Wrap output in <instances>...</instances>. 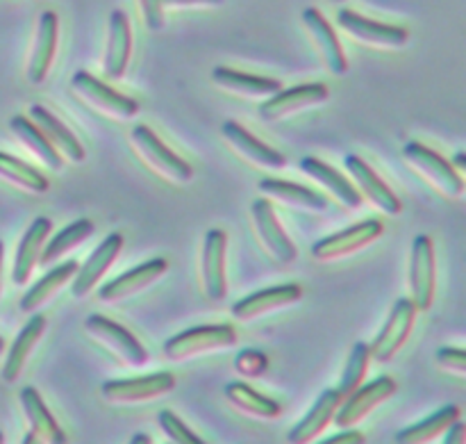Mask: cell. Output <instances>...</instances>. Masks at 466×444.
Masks as SVG:
<instances>
[{"label":"cell","instance_id":"cell-50","mask_svg":"<svg viewBox=\"0 0 466 444\" xmlns=\"http://www.w3.org/2000/svg\"><path fill=\"white\" fill-rule=\"evenodd\" d=\"M0 444H5V436H3V433H0Z\"/></svg>","mask_w":466,"mask_h":444},{"label":"cell","instance_id":"cell-2","mask_svg":"<svg viewBox=\"0 0 466 444\" xmlns=\"http://www.w3.org/2000/svg\"><path fill=\"white\" fill-rule=\"evenodd\" d=\"M177 378L171 372H157L146 374V377L135 378H114V381L103 383L100 395L109 404H144V401H153L157 397L168 395L176 390Z\"/></svg>","mask_w":466,"mask_h":444},{"label":"cell","instance_id":"cell-47","mask_svg":"<svg viewBox=\"0 0 466 444\" xmlns=\"http://www.w3.org/2000/svg\"><path fill=\"white\" fill-rule=\"evenodd\" d=\"M464 160H466V158H464V153H458V158H455V164H453V167L462 169V167H464V164H466V162H464Z\"/></svg>","mask_w":466,"mask_h":444},{"label":"cell","instance_id":"cell-18","mask_svg":"<svg viewBox=\"0 0 466 444\" xmlns=\"http://www.w3.org/2000/svg\"><path fill=\"white\" fill-rule=\"evenodd\" d=\"M300 299H303V287H300L299 283H287V285L258 290L255 294L237 301V304L232 305V315H235V319H239V322H250V319L262 317V315L271 313V310L299 304Z\"/></svg>","mask_w":466,"mask_h":444},{"label":"cell","instance_id":"cell-6","mask_svg":"<svg viewBox=\"0 0 466 444\" xmlns=\"http://www.w3.org/2000/svg\"><path fill=\"white\" fill-rule=\"evenodd\" d=\"M71 89L82 100H86L91 108L100 109L114 119H132L139 114V103L135 98L112 89L103 80L91 76L89 71H76V76L71 77Z\"/></svg>","mask_w":466,"mask_h":444},{"label":"cell","instance_id":"cell-49","mask_svg":"<svg viewBox=\"0 0 466 444\" xmlns=\"http://www.w3.org/2000/svg\"><path fill=\"white\" fill-rule=\"evenodd\" d=\"M3 351H5V340H3V337H0V354H3Z\"/></svg>","mask_w":466,"mask_h":444},{"label":"cell","instance_id":"cell-16","mask_svg":"<svg viewBox=\"0 0 466 444\" xmlns=\"http://www.w3.org/2000/svg\"><path fill=\"white\" fill-rule=\"evenodd\" d=\"M168 263L164 258H153L141 263L139 267H132L130 272L121 274L114 281L105 283L98 290V299L103 304H114V301L127 299V296L137 294V292L146 290L148 285H153L157 278H162L167 274Z\"/></svg>","mask_w":466,"mask_h":444},{"label":"cell","instance_id":"cell-20","mask_svg":"<svg viewBox=\"0 0 466 444\" xmlns=\"http://www.w3.org/2000/svg\"><path fill=\"white\" fill-rule=\"evenodd\" d=\"M57 36H59V18L55 12H41L39 23H36V39L35 50L27 64V80L32 85H41L48 77L50 67H53L55 53H57Z\"/></svg>","mask_w":466,"mask_h":444},{"label":"cell","instance_id":"cell-17","mask_svg":"<svg viewBox=\"0 0 466 444\" xmlns=\"http://www.w3.org/2000/svg\"><path fill=\"white\" fill-rule=\"evenodd\" d=\"M303 23L309 30V35H312L314 44H317L328 71H330L332 76H346V71H349V59H346L339 36H337L330 21H328L317 7H308L303 9Z\"/></svg>","mask_w":466,"mask_h":444},{"label":"cell","instance_id":"cell-26","mask_svg":"<svg viewBox=\"0 0 466 444\" xmlns=\"http://www.w3.org/2000/svg\"><path fill=\"white\" fill-rule=\"evenodd\" d=\"M267 199H276L280 203L289 205L296 210H308V212H326L328 201L319 191L309 190V187L296 185V182L282 181V178H262L258 185Z\"/></svg>","mask_w":466,"mask_h":444},{"label":"cell","instance_id":"cell-3","mask_svg":"<svg viewBox=\"0 0 466 444\" xmlns=\"http://www.w3.org/2000/svg\"><path fill=\"white\" fill-rule=\"evenodd\" d=\"M85 331L89 333L94 340H98L100 345L107 346L114 356L123 360L130 367H144L148 363V351L135 337V333L127 331L121 324L112 322L109 317L103 315H89L85 322Z\"/></svg>","mask_w":466,"mask_h":444},{"label":"cell","instance_id":"cell-13","mask_svg":"<svg viewBox=\"0 0 466 444\" xmlns=\"http://www.w3.org/2000/svg\"><path fill=\"white\" fill-rule=\"evenodd\" d=\"M123 244H126V240H123L121 232H109V235L96 246L94 253L86 258V263L82 264V267H77L71 285V292L76 299H82V296H86L91 290L98 287L100 278L105 276V272L112 267L114 260L121 253Z\"/></svg>","mask_w":466,"mask_h":444},{"label":"cell","instance_id":"cell-48","mask_svg":"<svg viewBox=\"0 0 466 444\" xmlns=\"http://www.w3.org/2000/svg\"><path fill=\"white\" fill-rule=\"evenodd\" d=\"M3 253L5 249H3V242H0V274H3Z\"/></svg>","mask_w":466,"mask_h":444},{"label":"cell","instance_id":"cell-32","mask_svg":"<svg viewBox=\"0 0 466 444\" xmlns=\"http://www.w3.org/2000/svg\"><path fill=\"white\" fill-rule=\"evenodd\" d=\"M77 267H80V264H77L76 260H66V263L57 264V267L50 269L48 274H44V276L21 296V304L18 305H21L23 313H35V310H39L46 301L53 299V296L76 276Z\"/></svg>","mask_w":466,"mask_h":444},{"label":"cell","instance_id":"cell-5","mask_svg":"<svg viewBox=\"0 0 466 444\" xmlns=\"http://www.w3.org/2000/svg\"><path fill=\"white\" fill-rule=\"evenodd\" d=\"M417 313L419 310L412 299L396 301L390 317H387L385 326H382V331L378 333L373 345H369L371 360H376V363H390V360H394V356L403 349V345L410 340V336H412Z\"/></svg>","mask_w":466,"mask_h":444},{"label":"cell","instance_id":"cell-28","mask_svg":"<svg viewBox=\"0 0 466 444\" xmlns=\"http://www.w3.org/2000/svg\"><path fill=\"white\" fill-rule=\"evenodd\" d=\"M30 119L41 128V132L48 137V141L59 150V155H66L76 164L85 162V146L80 144V139L48 108H44V105H32Z\"/></svg>","mask_w":466,"mask_h":444},{"label":"cell","instance_id":"cell-1","mask_svg":"<svg viewBox=\"0 0 466 444\" xmlns=\"http://www.w3.org/2000/svg\"><path fill=\"white\" fill-rule=\"evenodd\" d=\"M237 342V331L230 324H212V326H196L168 337L164 345V356L168 360H187L196 356L212 354L228 349Z\"/></svg>","mask_w":466,"mask_h":444},{"label":"cell","instance_id":"cell-36","mask_svg":"<svg viewBox=\"0 0 466 444\" xmlns=\"http://www.w3.org/2000/svg\"><path fill=\"white\" fill-rule=\"evenodd\" d=\"M0 176H3L5 181L14 182V185L23 187V190L32 191V194H44L50 187V182L46 181L44 173L36 171L35 167H30V164L23 162V160L14 158V155L3 153V150H0Z\"/></svg>","mask_w":466,"mask_h":444},{"label":"cell","instance_id":"cell-35","mask_svg":"<svg viewBox=\"0 0 466 444\" xmlns=\"http://www.w3.org/2000/svg\"><path fill=\"white\" fill-rule=\"evenodd\" d=\"M94 228L96 226L91 219H77V222L68 223V226L62 228L57 235H53L50 240H46V246L41 249L36 264H41V267H48V264L57 263L64 253H68V251H73L76 246H80L85 240H89V237L94 235Z\"/></svg>","mask_w":466,"mask_h":444},{"label":"cell","instance_id":"cell-19","mask_svg":"<svg viewBox=\"0 0 466 444\" xmlns=\"http://www.w3.org/2000/svg\"><path fill=\"white\" fill-rule=\"evenodd\" d=\"M344 164L350 176H353V181L358 182L360 190H362L364 199L371 201L378 210H382L385 214H391V217L403 210V203L394 194V190L362 158H358V155H346Z\"/></svg>","mask_w":466,"mask_h":444},{"label":"cell","instance_id":"cell-38","mask_svg":"<svg viewBox=\"0 0 466 444\" xmlns=\"http://www.w3.org/2000/svg\"><path fill=\"white\" fill-rule=\"evenodd\" d=\"M157 424L159 429H162L164 436L171 440V444H208L205 440H200V438L196 436L176 413H171V410H162V413L157 415Z\"/></svg>","mask_w":466,"mask_h":444},{"label":"cell","instance_id":"cell-45","mask_svg":"<svg viewBox=\"0 0 466 444\" xmlns=\"http://www.w3.org/2000/svg\"><path fill=\"white\" fill-rule=\"evenodd\" d=\"M127 444H153V440H150V436H146V433H137V436L130 438Z\"/></svg>","mask_w":466,"mask_h":444},{"label":"cell","instance_id":"cell-10","mask_svg":"<svg viewBox=\"0 0 466 444\" xmlns=\"http://www.w3.org/2000/svg\"><path fill=\"white\" fill-rule=\"evenodd\" d=\"M435 242L431 235H419L410 255V287L417 310H431L435 304Z\"/></svg>","mask_w":466,"mask_h":444},{"label":"cell","instance_id":"cell-14","mask_svg":"<svg viewBox=\"0 0 466 444\" xmlns=\"http://www.w3.org/2000/svg\"><path fill=\"white\" fill-rule=\"evenodd\" d=\"M226 251H228V235L221 228H212L205 235L203 244V285L205 294L209 301L218 304L226 299L228 278H226Z\"/></svg>","mask_w":466,"mask_h":444},{"label":"cell","instance_id":"cell-25","mask_svg":"<svg viewBox=\"0 0 466 444\" xmlns=\"http://www.w3.org/2000/svg\"><path fill=\"white\" fill-rule=\"evenodd\" d=\"M50 231H53V222L48 217H36L25 231L16 249V260H14L12 269V281L16 285H25L30 281V274L35 272L36 260H39V253L44 249L46 240H48Z\"/></svg>","mask_w":466,"mask_h":444},{"label":"cell","instance_id":"cell-40","mask_svg":"<svg viewBox=\"0 0 466 444\" xmlns=\"http://www.w3.org/2000/svg\"><path fill=\"white\" fill-rule=\"evenodd\" d=\"M437 365H440L441 369H446V372L464 377L466 374V354L462 349L446 346V349L437 351Z\"/></svg>","mask_w":466,"mask_h":444},{"label":"cell","instance_id":"cell-11","mask_svg":"<svg viewBox=\"0 0 466 444\" xmlns=\"http://www.w3.org/2000/svg\"><path fill=\"white\" fill-rule=\"evenodd\" d=\"M328 96H330V91H328V87L323 82H308V85H296L289 87V89H280L259 105V119L267 123L280 121V119L291 117V114L300 112V109L326 103Z\"/></svg>","mask_w":466,"mask_h":444},{"label":"cell","instance_id":"cell-46","mask_svg":"<svg viewBox=\"0 0 466 444\" xmlns=\"http://www.w3.org/2000/svg\"><path fill=\"white\" fill-rule=\"evenodd\" d=\"M21 444H44V442H41L39 438L35 436V433H27V436L23 438V442H21Z\"/></svg>","mask_w":466,"mask_h":444},{"label":"cell","instance_id":"cell-7","mask_svg":"<svg viewBox=\"0 0 466 444\" xmlns=\"http://www.w3.org/2000/svg\"><path fill=\"white\" fill-rule=\"evenodd\" d=\"M403 155L414 169H419V171H421L437 190L444 191L446 196L460 199V196L464 194L462 176H460L458 169H455L449 160L441 158L437 150L428 149L421 141H408L403 149Z\"/></svg>","mask_w":466,"mask_h":444},{"label":"cell","instance_id":"cell-8","mask_svg":"<svg viewBox=\"0 0 466 444\" xmlns=\"http://www.w3.org/2000/svg\"><path fill=\"white\" fill-rule=\"evenodd\" d=\"M132 144L139 150L141 158L148 162V167H153L155 171L167 176L173 182H189L194 176V169L180 158V155L173 153L148 126H135L130 132Z\"/></svg>","mask_w":466,"mask_h":444},{"label":"cell","instance_id":"cell-33","mask_svg":"<svg viewBox=\"0 0 466 444\" xmlns=\"http://www.w3.org/2000/svg\"><path fill=\"white\" fill-rule=\"evenodd\" d=\"M9 128H12L14 135H16L18 139H21L23 144L46 164V167L53 169V171H59V169H62V155H59V150L50 144L48 137L41 132V128L36 126L32 119L16 114V117L9 119Z\"/></svg>","mask_w":466,"mask_h":444},{"label":"cell","instance_id":"cell-4","mask_svg":"<svg viewBox=\"0 0 466 444\" xmlns=\"http://www.w3.org/2000/svg\"><path fill=\"white\" fill-rule=\"evenodd\" d=\"M396 390H399V386H396L394 378L390 377H380L376 378V381L367 383V386L362 383L353 395H349L341 401L332 422L339 429L358 427V424L362 422V419H367L373 410L380 408L385 401H390L391 397L396 395Z\"/></svg>","mask_w":466,"mask_h":444},{"label":"cell","instance_id":"cell-15","mask_svg":"<svg viewBox=\"0 0 466 444\" xmlns=\"http://www.w3.org/2000/svg\"><path fill=\"white\" fill-rule=\"evenodd\" d=\"M250 212H253V222L255 228H258L259 240L267 246L268 253H271L280 264L294 263L299 251H296V244L289 240L285 228L280 226V222H278L271 201L258 199L253 203V208H250Z\"/></svg>","mask_w":466,"mask_h":444},{"label":"cell","instance_id":"cell-37","mask_svg":"<svg viewBox=\"0 0 466 444\" xmlns=\"http://www.w3.org/2000/svg\"><path fill=\"white\" fill-rule=\"evenodd\" d=\"M369 365H371V351H369V345H364V342H355L353 349H350L349 360H346V369L344 374H341L339 387H337L341 399L353 395V392L362 386L364 378H367Z\"/></svg>","mask_w":466,"mask_h":444},{"label":"cell","instance_id":"cell-42","mask_svg":"<svg viewBox=\"0 0 466 444\" xmlns=\"http://www.w3.org/2000/svg\"><path fill=\"white\" fill-rule=\"evenodd\" d=\"M364 436L360 431H355V429H341V433H337V436L328 438V440L319 442V444H364Z\"/></svg>","mask_w":466,"mask_h":444},{"label":"cell","instance_id":"cell-34","mask_svg":"<svg viewBox=\"0 0 466 444\" xmlns=\"http://www.w3.org/2000/svg\"><path fill=\"white\" fill-rule=\"evenodd\" d=\"M226 397L237 410L246 415H253L259 419H278L282 415V406L278 401H273L271 397L262 395L255 387H250L248 383L235 381L226 387Z\"/></svg>","mask_w":466,"mask_h":444},{"label":"cell","instance_id":"cell-43","mask_svg":"<svg viewBox=\"0 0 466 444\" xmlns=\"http://www.w3.org/2000/svg\"><path fill=\"white\" fill-rule=\"evenodd\" d=\"M164 7H217V5H223V0H162Z\"/></svg>","mask_w":466,"mask_h":444},{"label":"cell","instance_id":"cell-51","mask_svg":"<svg viewBox=\"0 0 466 444\" xmlns=\"http://www.w3.org/2000/svg\"><path fill=\"white\" fill-rule=\"evenodd\" d=\"M330 3H344V0H330Z\"/></svg>","mask_w":466,"mask_h":444},{"label":"cell","instance_id":"cell-29","mask_svg":"<svg viewBox=\"0 0 466 444\" xmlns=\"http://www.w3.org/2000/svg\"><path fill=\"white\" fill-rule=\"evenodd\" d=\"M212 80L218 87L228 91H235L239 96H248V98H268L276 91L282 89V82L276 77L264 76H250V73L237 71L230 67H217L212 71Z\"/></svg>","mask_w":466,"mask_h":444},{"label":"cell","instance_id":"cell-39","mask_svg":"<svg viewBox=\"0 0 466 444\" xmlns=\"http://www.w3.org/2000/svg\"><path fill=\"white\" fill-rule=\"evenodd\" d=\"M235 369L241 374V377H248V378L259 377V374H264L268 369V358L262 354V351L246 349L235 358Z\"/></svg>","mask_w":466,"mask_h":444},{"label":"cell","instance_id":"cell-41","mask_svg":"<svg viewBox=\"0 0 466 444\" xmlns=\"http://www.w3.org/2000/svg\"><path fill=\"white\" fill-rule=\"evenodd\" d=\"M141 12H144L146 27L150 32H157L164 27V5L162 0H139Z\"/></svg>","mask_w":466,"mask_h":444},{"label":"cell","instance_id":"cell-23","mask_svg":"<svg viewBox=\"0 0 466 444\" xmlns=\"http://www.w3.org/2000/svg\"><path fill=\"white\" fill-rule=\"evenodd\" d=\"M21 408L25 413L27 424H30V433H35L44 444H66V433L62 431V427L57 424V419L53 418L50 408L46 406L44 397L39 395V390L32 386L23 387L21 395Z\"/></svg>","mask_w":466,"mask_h":444},{"label":"cell","instance_id":"cell-9","mask_svg":"<svg viewBox=\"0 0 466 444\" xmlns=\"http://www.w3.org/2000/svg\"><path fill=\"white\" fill-rule=\"evenodd\" d=\"M382 222L378 219H367V222L358 223V226H350L346 231L335 232V235H328L323 240H319L317 244L312 246L314 260H321V263H330V260L346 258L350 253H358V251L367 249L373 242L380 240Z\"/></svg>","mask_w":466,"mask_h":444},{"label":"cell","instance_id":"cell-44","mask_svg":"<svg viewBox=\"0 0 466 444\" xmlns=\"http://www.w3.org/2000/svg\"><path fill=\"white\" fill-rule=\"evenodd\" d=\"M444 444H466V427L462 419L444 433Z\"/></svg>","mask_w":466,"mask_h":444},{"label":"cell","instance_id":"cell-31","mask_svg":"<svg viewBox=\"0 0 466 444\" xmlns=\"http://www.w3.org/2000/svg\"><path fill=\"white\" fill-rule=\"evenodd\" d=\"M462 419V410L460 406H444L437 413H432L431 418L421 419V422L412 424V427L403 429V431L396 436V444H431L437 438L444 436L455 422Z\"/></svg>","mask_w":466,"mask_h":444},{"label":"cell","instance_id":"cell-22","mask_svg":"<svg viewBox=\"0 0 466 444\" xmlns=\"http://www.w3.org/2000/svg\"><path fill=\"white\" fill-rule=\"evenodd\" d=\"M132 57V30L126 12L114 9L109 14L107 53H105V76L109 80H121Z\"/></svg>","mask_w":466,"mask_h":444},{"label":"cell","instance_id":"cell-24","mask_svg":"<svg viewBox=\"0 0 466 444\" xmlns=\"http://www.w3.org/2000/svg\"><path fill=\"white\" fill-rule=\"evenodd\" d=\"M341 397L337 390H326L319 395V399L314 401L312 408L308 410L303 419L296 424L294 429L287 436V442L289 444H309L312 440H317L323 431L328 429V424L332 422L335 418L337 408L341 406Z\"/></svg>","mask_w":466,"mask_h":444},{"label":"cell","instance_id":"cell-21","mask_svg":"<svg viewBox=\"0 0 466 444\" xmlns=\"http://www.w3.org/2000/svg\"><path fill=\"white\" fill-rule=\"evenodd\" d=\"M223 137L230 141V146L235 150H239L246 160H250L258 167H267V169H285L287 167V158L280 153V150L271 149L268 144H264L262 139L253 135V132L246 130L241 123L237 121H223L221 126Z\"/></svg>","mask_w":466,"mask_h":444},{"label":"cell","instance_id":"cell-27","mask_svg":"<svg viewBox=\"0 0 466 444\" xmlns=\"http://www.w3.org/2000/svg\"><path fill=\"white\" fill-rule=\"evenodd\" d=\"M299 169L305 173V176L314 178V181L321 182L326 190H330L332 194L346 205V208L355 210L362 205V194L358 191V187H355L350 181H346L335 167H330V164L323 162V160L312 158V155H305V158H300Z\"/></svg>","mask_w":466,"mask_h":444},{"label":"cell","instance_id":"cell-30","mask_svg":"<svg viewBox=\"0 0 466 444\" xmlns=\"http://www.w3.org/2000/svg\"><path fill=\"white\" fill-rule=\"evenodd\" d=\"M46 324L48 322H46L44 315H35V317H30V322L21 328L16 340L12 342V349H9L7 360H5L3 365V372H0V377H3L5 383H14L18 377H21L32 349H35V345L41 340V336H44Z\"/></svg>","mask_w":466,"mask_h":444},{"label":"cell","instance_id":"cell-12","mask_svg":"<svg viewBox=\"0 0 466 444\" xmlns=\"http://www.w3.org/2000/svg\"><path fill=\"white\" fill-rule=\"evenodd\" d=\"M337 21L355 39L364 41L369 46H378V48H403L410 41V32L405 27L371 21V18L362 16V14L353 12V9H339Z\"/></svg>","mask_w":466,"mask_h":444}]
</instances>
